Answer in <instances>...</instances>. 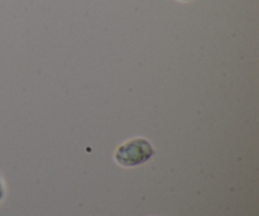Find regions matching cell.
<instances>
[{
    "label": "cell",
    "instance_id": "1",
    "mask_svg": "<svg viewBox=\"0 0 259 216\" xmlns=\"http://www.w3.org/2000/svg\"><path fill=\"white\" fill-rule=\"evenodd\" d=\"M153 154L154 149L151 142L142 137H136L116 148L114 159L121 167H137L148 162Z\"/></svg>",
    "mask_w": 259,
    "mask_h": 216
},
{
    "label": "cell",
    "instance_id": "2",
    "mask_svg": "<svg viewBox=\"0 0 259 216\" xmlns=\"http://www.w3.org/2000/svg\"><path fill=\"white\" fill-rule=\"evenodd\" d=\"M4 196H5V185H4V181H3L2 176H0V202L3 201Z\"/></svg>",
    "mask_w": 259,
    "mask_h": 216
},
{
    "label": "cell",
    "instance_id": "3",
    "mask_svg": "<svg viewBox=\"0 0 259 216\" xmlns=\"http://www.w3.org/2000/svg\"><path fill=\"white\" fill-rule=\"evenodd\" d=\"M180 2H190V0H180Z\"/></svg>",
    "mask_w": 259,
    "mask_h": 216
}]
</instances>
